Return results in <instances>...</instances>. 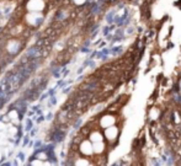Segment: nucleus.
<instances>
[{
  "instance_id": "nucleus-1",
  "label": "nucleus",
  "mask_w": 181,
  "mask_h": 166,
  "mask_svg": "<svg viewBox=\"0 0 181 166\" xmlns=\"http://www.w3.org/2000/svg\"><path fill=\"white\" fill-rule=\"evenodd\" d=\"M31 127H32V122L30 119H27V122H26V131H30Z\"/></svg>"
}]
</instances>
